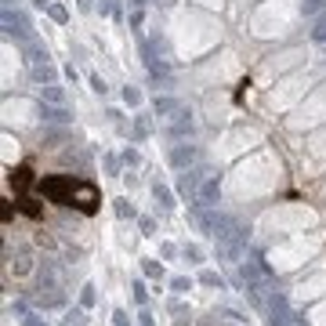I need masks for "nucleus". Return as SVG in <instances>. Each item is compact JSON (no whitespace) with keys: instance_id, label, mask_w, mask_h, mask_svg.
I'll return each mask as SVG.
<instances>
[{"instance_id":"nucleus-16","label":"nucleus","mask_w":326,"mask_h":326,"mask_svg":"<svg viewBox=\"0 0 326 326\" xmlns=\"http://www.w3.org/2000/svg\"><path fill=\"white\" fill-rule=\"evenodd\" d=\"M40 98L51 102V105H62V102H65V91H62L58 84H44V87H40Z\"/></svg>"},{"instance_id":"nucleus-6","label":"nucleus","mask_w":326,"mask_h":326,"mask_svg":"<svg viewBox=\"0 0 326 326\" xmlns=\"http://www.w3.org/2000/svg\"><path fill=\"white\" fill-rule=\"evenodd\" d=\"M29 29V18L15 8H4V36H26Z\"/></svg>"},{"instance_id":"nucleus-8","label":"nucleus","mask_w":326,"mask_h":326,"mask_svg":"<svg viewBox=\"0 0 326 326\" xmlns=\"http://www.w3.org/2000/svg\"><path fill=\"white\" fill-rule=\"evenodd\" d=\"M171 138H192V131H196V120H192V112H174V120H171Z\"/></svg>"},{"instance_id":"nucleus-19","label":"nucleus","mask_w":326,"mask_h":326,"mask_svg":"<svg viewBox=\"0 0 326 326\" xmlns=\"http://www.w3.org/2000/svg\"><path fill=\"white\" fill-rule=\"evenodd\" d=\"M149 134H152V120H149V116H138V120H134V138L142 142V138H149Z\"/></svg>"},{"instance_id":"nucleus-18","label":"nucleus","mask_w":326,"mask_h":326,"mask_svg":"<svg viewBox=\"0 0 326 326\" xmlns=\"http://www.w3.org/2000/svg\"><path fill=\"white\" fill-rule=\"evenodd\" d=\"M301 8H305V18H319L326 11V0H305Z\"/></svg>"},{"instance_id":"nucleus-28","label":"nucleus","mask_w":326,"mask_h":326,"mask_svg":"<svg viewBox=\"0 0 326 326\" xmlns=\"http://www.w3.org/2000/svg\"><path fill=\"white\" fill-rule=\"evenodd\" d=\"M91 87H95V91H98V95H105V91H109V87H105V80H102V76H91Z\"/></svg>"},{"instance_id":"nucleus-9","label":"nucleus","mask_w":326,"mask_h":326,"mask_svg":"<svg viewBox=\"0 0 326 326\" xmlns=\"http://www.w3.org/2000/svg\"><path fill=\"white\" fill-rule=\"evenodd\" d=\"M40 120H44V124H73V112L48 102V105H40Z\"/></svg>"},{"instance_id":"nucleus-2","label":"nucleus","mask_w":326,"mask_h":326,"mask_svg":"<svg viewBox=\"0 0 326 326\" xmlns=\"http://www.w3.org/2000/svg\"><path fill=\"white\" fill-rule=\"evenodd\" d=\"M98 203H102L98 189H95L91 181H80V178H76V192H73V207H76V211H84V214H95V211H98Z\"/></svg>"},{"instance_id":"nucleus-30","label":"nucleus","mask_w":326,"mask_h":326,"mask_svg":"<svg viewBox=\"0 0 326 326\" xmlns=\"http://www.w3.org/2000/svg\"><path fill=\"white\" fill-rule=\"evenodd\" d=\"M112 319H116V326H131V319H127V312H116Z\"/></svg>"},{"instance_id":"nucleus-10","label":"nucleus","mask_w":326,"mask_h":326,"mask_svg":"<svg viewBox=\"0 0 326 326\" xmlns=\"http://www.w3.org/2000/svg\"><path fill=\"white\" fill-rule=\"evenodd\" d=\"M8 181H11L15 192H26V189L33 185V171H29V167H15V171H8Z\"/></svg>"},{"instance_id":"nucleus-14","label":"nucleus","mask_w":326,"mask_h":326,"mask_svg":"<svg viewBox=\"0 0 326 326\" xmlns=\"http://www.w3.org/2000/svg\"><path fill=\"white\" fill-rule=\"evenodd\" d=\"M8 268H11L15 275H26V272L33 268V258H29V250H18V254H15V258L8 261Z\"/></svg>"},{"instance_id":"nucleus-24","label":"nucleus","mask_w":326,"mask_h":326,"mask_svg":"<svg viewBox=\"0 0 326 326\" xmlns=\"http://www.w3.org/2000/svg\"><path fill=\"white\" fill-rule=\"evenodd\" d=\"M48 15H51L55 22H65V8H62V4H48Z\"/></svg>"},{"instance_id":"nucleus-22","label":"nucleus","mask_w":326,"mask_h":326,"mask_svg":"<svg viewBox=\"0 0 326 326\" xmlns=\"http://www.w3.org/2000/svg\"><path fill=\"white\" fill-rule=\"evenodd\" d=\"M124 102H127V105H138V102H142V91H138V87H124Z\"/></svg>"},{"instance_id":"nucleus-3","label":"nucleus","mask_w":326,"mask_h":326,"mask_svg":"<svg viewBox=\"0 0 326 326\" xmlns=\"http://www.w3.org/2000/svg\"><path fill=\"white\" fill-rule=\"evenodd\" d=\"M36 290H40V294H55V290H62V268H58V261H44V265H40Z\"/></svg>"},{"instance_id":"nucleus-15","label":"nucleus","mask_w":326,"mask_h":326,"mask_svg":"<svg viewBox=\"0 0 326 326\" xmlns=\"http://www.w3.org/2000/svg\"><path fill=\"white\" fill-rule=\"evenodd\" d=\"M152 196H156V207H159V211H171V207H174V196H171L167 185L156 181V185H152Z\"/></svg>"},{"instance_id":"nucleus-26","label":"nucleus","mask_w":326,"mask_h":326,"mask_svg":"<svg viewBox=\"0 0 326 326\" xmlns=\"http://www.w3.org/2000/svg\"><path fill=\"white\" fill-rule=\"evenodd\" d=\"M199 279H203V283H207V287H221V279H218V275H214V272H203V275H199Z\"/></svg>"},{"instance_id":"nucleus-31","label":"nucleus","mask_w":326,"mask_h":326,"mask_svg":"<svg viewBox=\"0 0 326 326\" xmlns=\"http://www.w3.org/2000/svg\"><path fill=\"white\" fill-rule=\"evenodd\" d=\"M76 8L80 11H91V0H76Z\"/></svg>"},{"instance_id":"nucleus-27","label":"nucleus","mask_w":326,"mask_h":326,"mask_svg":"<svg viewBox=\"0 0 326 326\" xmlns=\"http://www.w3.org/2000/svg\"><path fill=\"white\" fill-rule=\"evenodd\" d=\"M171 287H174L178 294H185V290H192V283H189V279H174V283H171Z\"/></svg>"},{"instance_id":"nucleus-12","label":"nucleus","mask_w":326,"mask_h":326,"mask_svg":"<svg viewBox=\"0 0 326 326\" xmlns=\"http://www.w3.org/2000/svg\"><path fill=\"white\" fill-rule=\"evenodd\" d=\"M22 55H26V62H29V65H36V62H48V48L40 44V40H26Z\"/></svg>"},{"instance_id":"nucleus-20","label":"nucleus","mask_w":326,"mask_h":326,"mask_svg":"<svg viewBox=\"0 0 326 326\" xmlns=\"http://www.w3.org/2000/svg\"><path fill=\"white\" fill-rule=\"evenodd\" d=\"M181 254H185V261H203V250L196 247V243H185V247H181Z\"/></svg>"},{"instance_id":"nucleus-11","label":"nucleus","mask_w":326,"mask_h":326,"mask_svg":"<svg viewBox=\"0 0 326 326\" xmlns=\"http://www.w3.org/2000/svg\"><path fill=\"white\" fill-rule=\"evenodd\" d=\"M29 76L36 80V84H55V65L51 62H36V65H29Z\"/></svg>"},{"instance_id":"nucleus-33","label":"nucleus","mask_w":326,"mask_h":326,"mask_svg":"<svg viewBox=\"0 0 326 326\" xmlns=\"http://www.w3.org/2000/svg\"><path fill=\"white\" fill-rule=\"evenodd\" d=\"M294 326H305V319H301V322H294Z\"/></svg>"},{"instance_id":"nucleus-29","label":"nucleus","mask_w":326,"mask_h":326,"mask_svg":"<svg viewBox=\"0 0 326 326\" xmlns=\"http://www.w3.org/2000/svg\"><path fill=\"white\" fill-rule=\"evenodd\" d=\"M124 159H127V167H138V152H134V149H127Z\"/></svg>"},{"instance_id":"nucleus-21","label":"nucleus","mask_w":326,"mask_h":326,"mask_svg":"<svg viewBox=\"0 0 326 326\" xmlns=\"http://www.w3.org/2000/svg\"><path fill=\"white\" fill-rule=\"evenodd\" d=\"M112 211H116V218H134V207H131L127 199H116V207H112Z\"/></svg>"},{"instance_id":"nucleus-4","label":"nucleus","mask_w":326,"mask_h":326,"mask_svg":"<svg viewBox=\"0 0 326 326\" xmlns=\"http://www.w3.org/2000/svg\"><path fill=\"white\" fill-rule=\"evenodd\" d=\"M218 199H221V178L214 171H207V178L199 185V196H196V207H218Z\"/></svg>"},{"instance_id":"nucleus-13","label":"nucleus","mask_w":326,"mask_h":326,"mask_svg":"<svg viewBox=\"0 0 326 326\" xmlns=\"http://www.w3.org/2000/svg\"><path fill=\"white\" fill-rule=\"evenodd\" d=\"M152 112L156 116H174V112H181V102L178 98H156L152 102Z\"/></svg>"},{"instance_id":"nucleus-1","label":"nucleus","mask_w":326,"mask_h":326,"mask_svg":"<svg viewBox=\"0 0 326 326\" xmlns=\"http://www.w3.org/2000/svg\"><path fill=\"white\" fill-rule=\"evenodd\" d=\"M40 192H44L51 203L58 207H73V192H76V178L73 174H51L40 181Z\"/></svg>"},{"instance_id":"nucleus-23","label":"nucleus","mask_w":326,"mask_h":326,"mask_svg":"<svg viewBox=\"0 0 326 326\" xmlns=\"http://www.w3.org/2000/svg\"><path fill=\"white\" fill-rule=\"evenodd\" d=\"M84 322H87V319H84V312H69L62 326H84Z\"/></svg>"},{"instance_id":"nucleus-7","label":"nucleus","mask_w":326,"mask_h":326,"mask_svg":"<svg viewBox=\"0 0 326 326\" xmlns=\"http://www.w3.org/2000/svg\"><path fill=\"white\" fill-rule=\"evenodd\" d=\"M196 159H199V149H196V145H174V149H171V163H174L178 171L196 167Z\"/></svg>"},{"instance_id":"nucleus-17","label":"nucleus","mask_w":326,"mask_h":326,"mask_svg":"<svg viewBox=\"0 0 326 326\" xmlns=\"http://www.w3.org/2000/svg\"><path fill=\"white\" fill-rule=\"evenodd\" d=\"M312 40H315V44H326V11L319 15V18H312Z\"/></svg>"},{"instance_id":"nucleus-5","label":"nucleus","mask_w":326,"mask_h":326,"mask_svg":"<svg viewBox=\"0 0 326 326\" xmlns=\"http://www.w3.org/2000/svg\"><path fill=\"white\" fill-rule=\"evenodd\" d=\"M203 178H207V171L203 167H189L181 178H178V192L189 199V203H196V196H199V185H203Z\"/></svg>"},{"instance_id":"nucleus-32","label":"nucleus","mask_w":326,"mask_h":326,"mask_svg":"<svg viewBox=\"0 0 326 326\" xmlns=\"http://www.w3.org/2000/svg\"><path fill=\"white\" fill-rule=\"evenodd\" d=\"M131 4H134V8H145V4H149V0H131Z\"/></svg>"},{"instance_id":"nucleus-25","label":"nucleus","mask_w":326,"mask_h":326,"mask_svg":"<svg viewBox=\"0 0 326 326\" xmlns=\"http://www.w3.org/2000/svg\"><path fill=\"white\" fill-rule=\"evenodd\" d=\"M80 305H84V308L95 305V287H84V294H80Z\"/></svg>"}]
</instances>
